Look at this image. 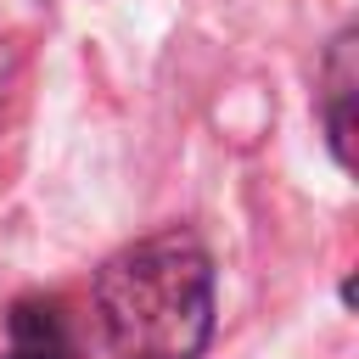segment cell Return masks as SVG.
<instances>
[{
    "mask_svg": "<svg viewBox=\"0 0 359 359\" xmlns=\"http://www.w3.org/2000/svg\"><path fill=\"white\" fill-rule=\"evenodd\" d=\"M348 34L337 39V50H331V84H325V123H331V151H337V163L348 168L353 163V146H348V95H353V73H348Z\"/></svg>",
    "mask_w": 359,
    "mask_h": 359,
    "instance_id": "cell-3",
    "label": "cell"
},
{
    "mask_svg": "<svg viewBox=\"0 0 359 359\" xmlns=\"http://www.w3.org/2000/svg\"><path fill=\"white\" fill-rule=\"evenodd\" d=\"M0 359H79L73 325L56 297H17L6 314V348Z\"/></svg>",
    "mask_w": 359,
    "mask_h": 359,
    "instance_id": "cell-2",
    "label": "cell"
},
{
    "mask_svg": "<svg viewBox=\"0 0 359 359\" xmlns=\"http://www.w3.org/2000/svg\"><path fill=\"white\" fill-rule=\"evenodd\" d=\"M95 309L118 359H202L213 337V258L191 230H157L101 264Z\"/></svg>",
    "mask_w": 359,
    "mask_h": 359,
    "instance_id": "cell-1",
    "label": "cell"
}]
</instances>
